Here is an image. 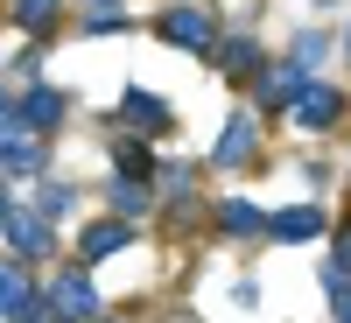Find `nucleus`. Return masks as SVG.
<instances>
[{
  "label": "nucleus",
  "mask_w": 351,
  "mask_h": 323,
  "mask_svg": "<svg viewBox=\"0 0 351 323\" xmlns=\"http://www.w3.org/2000/svg\"><path fill=\"white\" fill-rule=\"evenodd\" d=\"M43 296H36V281H28V267H21V260H0V316H21V309H36Z\"/></svg>",
  "instance_id": "9b49d317"
},
{
  "label": "nucleus",
  "mask_w": 351,
  "mask_h": 323,
  "mask_svg": "<svg viewBox=\"0 0 351 323\" xmlns=\"http://www.w3.org/2000/svg\"><path fill=\"white\" fill-rule=\"evenodd\" d=\"M64 106H71V92H56V84H28V92H21V127H36V134L64 127Z\"/></svg>",
  "instance_id": "0eeeda50"
},
{
  "label": "nucleus",
  "mask_w": 351,
  "mask_h": 323,
  "mask_svg": "<svg viewBox=\"0 0 351 323\" xmlns=\"http://www.w3.org/2000/svg\"><path fill=\"white\" fill-rule=\"evenodd\" d=\"M14 127H21V99L0 92V134H14Z\"/></svg>",
  "instance_id": "412c9836"
},
{
  "label": "nucleus",
  "mask_w": 351,
  "mask_h": 323,
  "mask_svg": "<svg viewBox=\"0 0 351 323\" xmlns=\"http://www.w3.org/2000/svg\"><path fill=\"white\" fill-rule=\"evenodd\" d=\"M324 49H330L324 36H302V43H295V56H281V64H288V71H295V77H309L316 64H324Z\"/></svg>",
  "instance_id": "6ab92c4d"
},
{
  "label": "nucleus",
  "mask_w": 351,
  "mask_h": 323,
  "mask_svg": "<svg viewBox=\"0 0 351 323\" xmlns=\"http://www.w3.org/2000/svg\"><path fill=\"white\" fill-rule=\"evenodd\" d=\"M0 239H8L21 260H36V253H49L56 232H49V218L36 211V204H8V211H0Z\"/></svg>",
  "instance_id": "7ed1b4c3"
},
{
  "label": "nucleus",
  "mask_w": 351,
  "mask_h": 323,
  "mask_svg": "<svg viewBox=\"0 0 351 323\" xmlns=\"http://www.w3.org/2000/svg\"><path fill=\"white\" fill-rule=\"evenodd\" d=\"M155 36H162V43H176V49H190V56H211V49H218V21H211V8L169 0V8L155 14Z\"/></svg>",
  "instance_id": "f257e3e1"
},
{
  "label": "nucleus",
  "mask_w": 351,
  "mask_h": 323,
  "mask_svg": "<svg viewBox=\"0 0 351 323\" xmlns=\"http://www.w3.org/2000/svg\"><path fill=\"white\" fill-rule=\"evenodd\" d=\"M218 232H232V239H253V232H267V211L246 197H225L218 204Z\"/></svg>",
  "instance_id": "ddd939ff"
},
{
  "label": "nucleus",
  "mask_w": 351,
  "mask_h": 323,
  "mask_svg": "<svg viewBox=\"0 0 351 323\" xmlns=\"http://www.w3.org/2000/svg\"><path fill=\"white\" fill-rule=\"evenodd\" d=\"M43 176V134L36 127H14V134H0V176Z\"/></svg>",
  "instance_id": "6e6552de"
},
{
  "label": "nucleus",
  "mask_w": 351,
  "mask_h": 323,
  "mask_svg": "<svg viewBox=\"0 0 351 323\" xmlns=\"http://www.w3.org/2000/svg\"><path fill=\"white\" fill-rule=\"evenodd\" d=\"M344 49H351V28H344Z\"/></svg>",
  "instance_id": "a878e982"
},
{
  "label": "nucleus",
  "mask_w": 351,
  "mask_h": 323,
  "mask_svg": "<svg viewBox=\"0 0 351 323\" xmlns=\"http://www.w3.org/2000/svg\"><path fill=\"white\" fill-rule=\"evenodd\" d=\"M330 267L351 274V218H344V232H330Z\"/></svg>",
  "instance_id": "aec40b11"
},
{
  "label": "nucleus",
  "mask_w": 351,
  "mask_h": 323,
  "mask_svg": "<svg viewBox=\"0 0 351 323\" xmlns=\"http://www.w3.org/2000/svg\"><path fill=\"white\" fill-rule=\"evenodd\" d=\"M0 211H8V176H0Z\"/></svg>",
  "instance_id": "393cba45"
},
{
  "label": "nucleus",
  "mask_w": 351,
  "mask_h": 323,
  "mask_svg": "<svg viewBox=\"0 0 351 323\" xmlns=\"http://www.w3.org/2000/svg\"><path fill=\"white\" fill-rule=\"evenodd\" d=\"M71 204H77V190H71V183H56V176H43V190H36V211H43V218H64Z\"/></svg>",
  "instance_id": "f3484780"
},
{
  "label": "nucleus",
  "mask_w": 351,
  "mask_h": 323,
  "mask_svg": "<svg viewBox=\"0 0 351 323\" xmlns=\"http://www.w3.org/2000/svg\"><path fill=\"white\" fill-rule=\"evenodd\" d=\"M14 323H56V309H49V302H36V309H21Z\"/></svg>",
  "instance_id": "4be33fe9"
},
{
  "label": "nucleus",
  "mask_w": 351,
  "mask_h": 323,
  "mask_svg": "<svg viewBox=\"0 0 351 323\" xmlns=\"http://www.w3.org/2000/svg\"><path fill=\"white\" fill-rule=\"evenodd\" d=\"M127 239H134V225H127V218H99V225H84V232H77V253H84V267H92V260L120 253Z\"/></svg>",
  "instance_id": "9d476101"
},
{
  "label": "nucleus",
  "mask_w": 351,
  "mask_h": 323,
  "mask_svg": "<svg viewBox=\"0 0 351 323\" xmlns=\"http://www.w3.org/2000/svg\"><path fill=\"white\" fill-rule=\"evenodd\" d=\"M337 323H351V296H337Z\"/></svg>",
  "instance_id": "b1692460"
},
{
  "label": "nucleus",
  "mask_w": 351,
  "mask_h": 323,
  "mask_svg": "<svg viewBox=\"0 0 351 323\" xmlns=\"http://www.w3.org/2000/svg\"><path fill=\"white\" fill-rule=\"evenodd\" d=\"M112 162H120V176H155V155H148V141H141V134H127Z\"/></svg>",
  "instance_id": "a211bd4d"
},
{
  "label": "nucleus",
  "mask_w": 351,
  "mask_h": 323,
  "mask_svg": "<svg viewBox=\"0 0 351 323\" xmlns=\"http://www.w3.org/2000/svg\"><path fill=\"white\" fill-rule=\"evenodd\" d=\"M43 302L56 309V323H92L99 316V281L84 274V267H71V274H56L43 288Z\"/></svg>",
  "instance_id": "f03ea898"
},
{
  "label": "nucleus",
  "mask_w": 351,
  "mask_h": 323,
  "mask_svg": "<svg viewBox=\"0 0 351 323\" xmlns=\"http://www.w3.org/2000/svg\"><path fill=\"white\" fill-rule=\"evenodd\" d=\"M253 148H260V120L253 112H232L225 134H218V148H211V162L218 169H253Z\"/></svg>",
  "instance_id": "423d86ee"
},
{
  "label": "nucleus",
  "mask_w": 351,
  "mask_h": 323,
  "mask_svg": "<svg viewBox=\"0 0 351 323\" xmlns=\"http://www.w3.org/2000/svg\"><path fill=\"white\" fill-rule=\"evenodd\" d=\"M288 120L309 127V134H324V127H337V120H344V92H337V84H302L295 106H288Z\"/></svg>",
  "instance_id": "20e7f679"
},
{
  "label": "nucleus",
  "mask_w": 351,
  "mask_h": 323,
  "mask_svg": "<svg viewBox=\"0 0 351 323\" xmlns=\"http://www.w3.org/2000/svg\"><path fill=\"white\" fill-rule=\"evenodd\" d=\"M92 14H127V0H84Z\"/></svg>",
  "instance_id": "5701e85b"
},
{
  "label": "nucleus",
  "mask_w": 351,
  "mask_h": 323,
  "mask_svg": "<svg viewBox=\"0 0 351 323\" xmlns=\"http://www.w3.org/2000/svg\"><path fill=\"white\" fill-rule=\"evenodd\" d=\"M330 218H324V204H288V211H267V239L281 246H302V239H324Z\"/></svg>",
  "instance_id": "39448f33"
},
{
  "label": "nucleus",
  "mask_w": 351,
  "mask_h": 323,
  "mask_svg": "<svg viewBox=\"0 0 351 323\" xmlns=\"http://www.w3.org/2000/svg\"><path fill=\"white\" fill-rule=\"evenodd\" d=\"M106 190H112V218H148V211H155V190L141 183V176H120V169H112Z\"/></svg>",
  "instance_id": "f8f14e48"
},
{
  "label": "nucleus",
  "mask_w": 351,
  "mask_h": 323,
  "mask_svg": "<svg viewBox=\"0 0 351 323\" xmlns=\"http://www.w3.org/2000/svg\"><path fill=\"white\" fill-rule=\"evenodd\" d=\"M92 323H99V316H92Z\"/></svg>",
  "instance_id": "bb28decb"
},
{
  "label": "nucleus",
  "mask_w": 351,
  "mask_h": 323,
  "mask_svg": "<svg viewBox=\"0 0 351 323\" xmlns=\"http://www.w3.org/2000/svg\"><path fill=\"white\" fill-rule=\"evenodd\" d=\"M169 120H176V112H169L155 92H141V84H134V92L120 99V127H127V134H162Z\"/></svg>",
  "instance_id": "1a4fd4ad"
},
{
  "label": "nucleus",
  "mask_w": 351,
  "mask_h": 323,
  "mask_svg": "<svg viewBox=\"0 0 351 323\" xmlns=\"http://www.w3.org/2000/svg\"><path fill=\"white\" fill-rule=\"evenodd\" d=\"M155 183H162V197H169V204H190L197 169H190V162H155Z\"/></svg>",
  "instance_id": "2eb2a0df"
},
{
  "label": "nucleus",
  "mask_w": 351,
  "mask_h": 323,
  "mask_svg": "<svg viewBox=\"0 0 351 323\" xmlns=\"http://www.w3.org/2000/svg\"><path fill=\"white\" fill-rule=\"evenodd\" d=\"M211 56H218L232 77H260V71H267V56H260V43H253V36H232V43H218Z\"/></svg>",
  "instance_id": "4468645a"
},
{
  "label": "nucleus",
  "mask_w": 351,
  "mask_h": 323,
  "mask_svg": "<svg viewBox=\"0 0 351 323\" xmlns=\"http://www.w3.org/2000/svg\"><path fill=\"white\" fill-rule=\"evenodd\" d=\"M8 14H14V28H28V36H43V28H49L56 14H64V0H14Z\"/></svg>",
  "instance_id": "dca6fc26"
}]
</instances>
